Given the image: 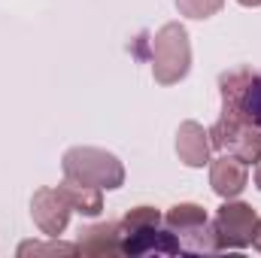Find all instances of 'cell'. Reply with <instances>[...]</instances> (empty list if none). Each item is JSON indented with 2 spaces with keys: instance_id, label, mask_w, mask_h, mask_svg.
Wrapping results in <instances>:
<instances>
[{
  "instance_id": "cell-1",
  "label": "cell",
  "mask_w": 261,
  "mask_h": 258,
  "mask_svg": "<svg viewBox=\"0 0 261 258\" xmlns=\"http://www.w3.org/2000/svg\"><path fill=\"white\" fill-rule=\"evenodd\" d=\"M61 170L67 179L85 183V186H97L103 192H116L125 186V167L122 161L107 152V149H94V146H73L67 149L61 158Z\"/></svg>"
},
{
  "instance_id": "cell-2",
  "label": "cell",
  "mask_w": 261,
  "mask_h": 258,
  "mask_svg": "<svg viewBox=\"0 0 261 258\" xmlns=\"http://www.w3.org/2000/svg\"><path fill=\"white\" fill-rule=\"evenodd\" d=\"M192 70V43L182 24H164L152 40V76L161 85H176Z\"/></svg>"
},
{
  "instance_id": "cell-3",
  "label": "cell",
  "mask_w": 261,
  "mask_h": 258,
  "mask_svg": "<svg viewBox=\"0 0 261 258\" xmlns=\"http://www.w3.org/2000/svg\"><path fill=\"white\" fill-rule=\"evenodd\" d=\"M164 225L176 234L182 252H219L216 228L200 203H173L164 213Z\"/></svg>"
},
{
  "instance_id": "cell-4",
  "label": "cell",
  "mask_w": 261,
  "mask_h": 258,
  "mask_svg": "<svg viewBox=\"0 0 261 258\" xmlns=\"http://www.w3.org/2000/svg\"><path fill=\"white\" fill-rule=\"evenodd\" d=\"M210 143H213V149L237 155L246 164H252V161L261 158V128L243 122L234 113H225V110H222L219 122L210 128Z\"/></svg>"
},
{
  "instance_id": "cell-5",
  "label": "cell",
  "mask_w": 261,
  "mask_h": 258,
  "mask_svg": "<svg viewBox=\"0 0 261 258\" xmlns=\"http://www.w3.org/2000/svg\"><path fill=\"white\" fill-rule=\"evenodd\" d=\"M255 225H258V213L243 203V200H225L216 213V243L219 249H246L252 246V237H255Z\"/></svg>"
},
{
  "instance_id": "cell-6",
  "label": "cell",
  "mask_w": 261,
  "mask_h": 258,
  "mask_svg": "<svg viewBox=\"0 0 261 258\" xmlns=\"http://www.w3.org/2000/svg\"><path fill=\"white\" fill-rule=\"evenodd\" d=\"M119 246H122V255H176V252H182L176 234L170 228L161 231V225H152V228H122L119 231Z\"/></svg>"
},
{
  "instance_id": "cell-7",
  "label": "cell",
  "mask_w": 261,
  "mask_h": 258,
  "mask_svg": "<svg viewBox=\"0 0 261 258\" xmlns=\"http://www.w3.org/2000/svg\"><path fill=\"white\" fill-rule=\"evenodd\" d=\"M70 203L64 200V194L58 189H37L31 197V216L37 222V228L46 237H58L64 234L67 222H70Z\"/></svg>"
},
{
  "instance_id": "cell-8",
  "label": "cell",
  "mask_w": 261,
  "mask_h": 258,
  "mask_svg": "<svg viewBox=\"0 0 261 258\" xmlns=\"http://www.w3.org/2000/svg\"><path fill=\"white\" fill-rule=\"evenodd\" d=\"M246 183H249V164L240 161L237 155L225 152L222 158L210 161V186H213V192L219 197H225V200L240 197Z\"/></svg>"
},
{
  "instance_id": "cell-9",
  "label": "cell",
  "mask_w": 261,
  "mask_h": 258,
  "mask_svg": "<svg viewBox=\"0 0 261 258\" xmlns=\"http://www.w3.org/2000/svg\"><path fill=\"white\" fill-rule=\"evenodd\" d=\"M210 131H203V125L197 122H182L176 131V155L186 167H203L210 164Z\"/></svg>"
},
{
  "instance_id": "cell-10",
  "label": "cell",
  "mask_w": 261,
  "mask_h": 258,
  "mask_svg": "<svg viewBox=\"0 0 261 258\" xmlns=\"http://www.w3.org/2000/svg\"><path fill=\"white\" fill-rule=\"evenodd\" d=\"M119 222H107V225H94L88 231H82L76 249L82 255H122L119 246Z\"/></svg>"
},
{
  "instance_id": "cell-11",
  "label": "cell",
  "mask_w": 261,
  "mask_h": 258,
  "mask_svg": "<svg viewBox=\"0 0 261 258\" xmlns=\"http://www.w3.org/2000/svg\"><path fill=\"white\" fill-rule=\"evenodd\" d=\"M58 192L64 194V200L70 203L73 213H82V216H100L103 213V189H97V186H85V183H76V179L64 176Z\"/></svg>"
},
{
  "instance_id": "cell-12",
  "label": "cell",
  "mask_w": 261,
  "mask_h": 258,
  "mask_svg": "<svg viewBox=\"0 0 261 258\" xmlns=\"http://www.w3.org/2000/svg\"><path fill=\"white\" fill-rule=\"evenodd\" d=\"M164 216L155 210V207H134L125 213V219L119 222L122 228H152V225H161Z\"/></svg>"
},
{
  "instance_id": "cell-13",
  "label": "cell",
  "mask_w": 261,
  "mask_h": 258,
  "mask_svg": "<svg viewBox=\"0 0 261 258\" xmlns=\"http://www.w3.org/2000/svg\"><path fill=\"white\" fill-rule=\"evenodd\" d=\"M225 6V0H176V9L186 18H210Z\"/></svg>"
},
{
  "instance_id": "cell-14",
  "label": "cell",
  "mask_w": 261,
  "mask_h": 258,
  "mask_svg": "<svg viewBox=\"0 0 261 258\" xmlns=\"http://www.w3.org/2000/svg\"><path fill=\"white\" fill-rule=\"evenodd\" d=\"M76 243H21L18 255H76Z\"/></svg>"
},
{
  "instance_id": "cell-15",
  "label": "cell",
  "mask_w": 261,
  "mask_h": 258,
  "mask_svg": "<svg viewBox=\"0 0 261 258\" xmlns=\"http://www.w3.org/2000/svg\"><path fill=\"white\" fill-rule=\"evenodd\" d=\"M252 246L261 252V219H258V225H255V237H252Z\"/></svg>"
},
{
  "instance_id": "cell-16",
  "label": "cell",
  "mask_w": 261,
  "mask_h": 258,
  "mask_svg": "<svg viewBox=\"0 0 261 258\" xmlns=\"http://www.w3.org/2000/svg\"><path fill=\"white\" fill-rule=\"evenodd\" d=\"M255 189L261 192V158L255 161Z\"/></svg>"
},
{
  "instance_id": "cell-17",
  "label": "cell",
  "mask_w": 261,
  "mask_h": 258,
  "mask_svg": "<svg viewBox=\"0 0 261 258\" xmlns=\"http://www.w3.org/2000/svg\"><path fill=\"white\" fill-rule=\"evenodd\" d=\"M240 6H261V0H237Z\"/></svg>"
}]
</instances>
